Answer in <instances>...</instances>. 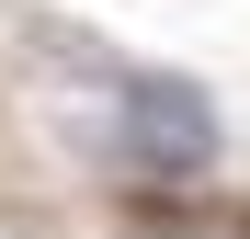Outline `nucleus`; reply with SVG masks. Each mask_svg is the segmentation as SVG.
I'll return each instance as SVG.
<instances>
[{"label": "nucleus", "mask_w": 250, "mask_h": 239, "mask_svg": "<svg viewBox=\"0 0 250 239\" xmlns=\"http://www.w3.org/2000/svg\"><path fill=\"white\" fill-rule=\"evenodd\" d=\"M114 126H125V159L159 171V182H193L216 159V103L193 80H171V68H125L114 80Z\"/></svg>", "instance_id": "nucleus-1"}]
</instances>
